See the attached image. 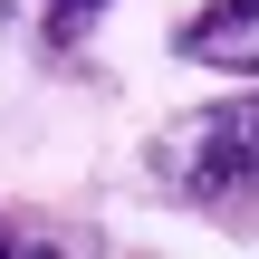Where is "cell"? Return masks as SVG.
Listing matches in <instances>:
<instances>
[{
	"label": "cell",
	"mask_w": 259,
	"mask_h": 259,
	"mask_svg": "<svg viewBox=\"0 0 259 259\" xmlns=\"http://www.w3.org/2000/svg\"><path fill=\"white\" fill-rule=\"evenodd\" d=\"M154 183L192 211H221L240 221L259 202V96H221V106H192L154 135Z\"/></svg>",
	"instance_id": "6da1fadb"
},
{
	"label": "cell",
	"mask_w": 259,
	"mask_h": 259,
	"mask_svg": "<svg viewBox=\"0 0 259 259\" xmlns=\"http://www.w3.org/2000/svg\"><path fill=\"white\" fill-rule=\"evenodd\" d=\"M173 58L183 67H211V77H259V0H211L173 29Z\"/></svg>",
	"instance_id": "7a4b0ae2"
},
{
	"label": "cell",
	"mask_w": 259,
	"mask_h": 259,
	"mask_svg": "<svg viewBox=\"0 0 259 259\" xmlns=\"http://www.w3.org/2000/svg\"><path fill=\"white\" fill-rule=\"evenodd\" d=\"M106 10H115V0H38V29H48V48H67V38H87Z\"/></svg>",
	"instance_id": "3957f363"
},
{
	"label": "cell",
	"mask_w": 259,
	"mask_h": 259,
	"mask_svg": "<svg viewBox=\"0 0 259 259\" xmlns=\"http://www.w3.org/2000/svg\"><path fill=\"white\" fill-rule=\"evenodd\" d=\"M19 250H58L48 231H19V221H0V259H19Z\"/></svg>",
	"instance_id": "277c9868"
}]
</instances>
